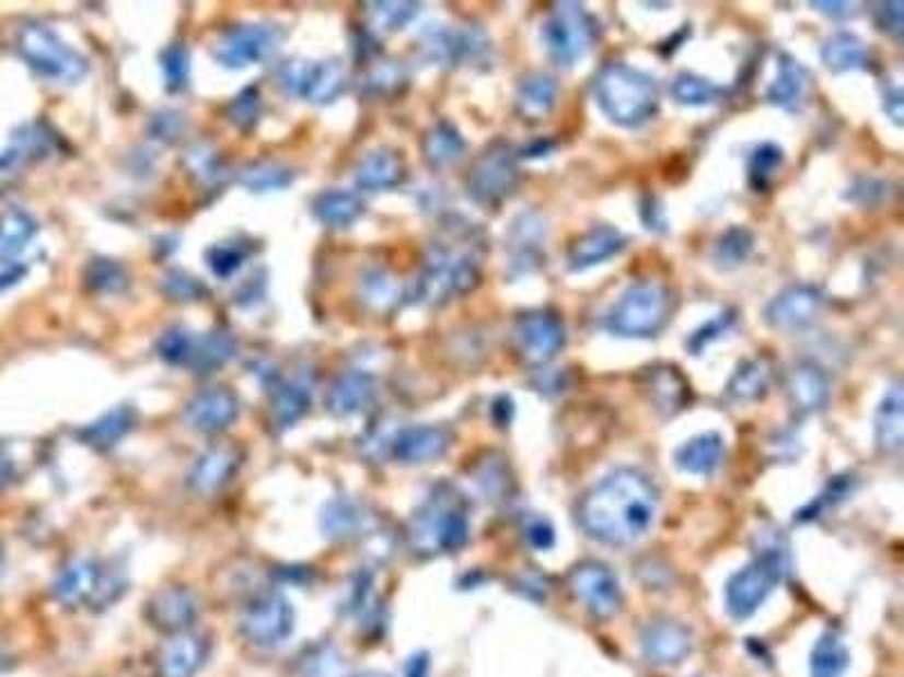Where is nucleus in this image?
I'll return each instance as SVG.
<instances>
[{"mask_svg": "<svg viewBox=\"0 0 904 677\" xmlns=\"http://www.w3.org/2000/svg\"><path fill=\"white\" fill-rule=\"evenodd\" d=\"M3 562H5V560H3V551H0V572H3Z\"/></svg>", "mask_w": 904, "mask_h": 677, "instance_id": "13d9d810", "label": "nucleus"}, {"mask_svg": "<svg viewBox=\"0 0 904 677\" xmlns=\"http://www.w3.org/2000/svg\"><path fill=\"white\" fill-rule=\"evenodd\" d=\"M528 538H530V542H532L536 549H547V547L554 542L552 528H549V524L543 522V520H534V522L528 526Z\"/></svg>", "mask_w": 904, "mask_h": 677, "instance_id": "3c124183", "label": "nucleus"}, {"mask_svg": "<svg viewBox=\"0 0 904 677\" xmlns=\"http://www.w3.org/2000/svg\"><path fill=\"white\" fill-rule=\"evenodd\" d=\"M719 93H721V91H719L715 84H710V82H706V80H702V78L687 75V73L679 75V78L674 80V86H672V95H674L681 104H689V106L710 104V102H715V100L719 97Z\"/></svg>", "mask_w": 904, "mask_h": 677, "instance_id": "79ce46f5", "label": "nucleus"}, {"mask_svg": "<svg viewBox=\"0 0 904 677\" xmlns=\"http://www.w3.org/2000/svg\"><path fill=\"white\" fill-rule=\"evenodd\" d=\"M146 617L157 630L179 634L190 630L199 619V603L186 587H163L150 598Z\"/></svg>", "mask_w": 904, "mask_h": 677, "instance_id": "4468645a", "label": "nucleus"}, {"mask_svg": "<svg viewBox=\"0 0 904 677\" xmlns=\"http://www.w3.org/2000/svg\"><path fill=\"white\" fill-rule=\"evenodd\" d=\"M208 655H211L208 637L190 630L172 634L157 657L159 677H195L206 666Z\"/></svg>", "mask_w": 904, "mask_h": 677, "instance_id": "dca6fc26", "label": "nucleus"}, {"mask_svg": "<svg viewBox=\"0 0 904 677\" xmlns=\"http://www.w3.org/2000/svg\"><path fill=\"white\" fill-rule=\"evenodd\" d=\"M642 653L651 664H679L689 653V632L674 621H656L642 630Z\"/></svg>", "mask_w": 904, "mask_h": 677, "instance_id": "f3484780", "label": "nucleus"}, {"mask_svg": "<svg viewBox=\"0 0 904 677\" xmlns=\"http://www.w3.org/2000/svg\"><path fill=\"white\" fill-rule=\"evenodd\" d=\"M823 63L834 70V73H844V70H855V68H868L871 63V55H868L866 46L853 37V34H832L825 42L821 50Z\"/></svg>", "mask_w": 904, "mask_h": 677, "instance_id": "cd10ccee", "label": "nucleus"}, {"mask_svg": "<svg viewBox=\"0 0 904 677\" xmlns=\"http://www.w3.org/2000/svg\"><path fill=\"white\" fill-rule=\"evenodd\" d=\"M450 447V434L443 427H409L403 430L392 445L394 458L401 463H428L445 454Z\"/></svg>", "mask_w": 904, "mask_h": 677, "instance_id": "6ab92c4d", "label": "nucleus"}, {"mask_svg": "<svg viewBox=\"0 0 904 677\" xmlns=\"http://www.w3.org/2000/svg\"><path fill=\"white\" fill-rule=\"evenodd\" d=\"M428 675V657L414 655L407 664V677H426Z\"/></svg>", "mask_w": 904, "mask_h": 677, "instance_id": "5fc2aeb1", "label": "nucleus"}, {"mask_svg": "<svg viewBox=\"0 0 904 677\" xmlns=\"http://www.w3.org/2000/svg\"><path fill=\"white\" fill-rule=\"evenodd\" d=\"M371 396V380L364 375H346L339 384H335L331 394V409L335 413H354L362 409V405Z\"/></svg>", "mask_w": 904, "mask_h": 677, "instance_id": "4c0bfd02", "label": "nucleus"}, {"mask_svg": "<svg viewBox=\"0 0 904 677\" xmlns=\"http://www.w3.org/2000/svg\"><path fill=\"white\" fill-rule=\"evenodd\" d=\"M886 114L893 118V122H902V93L895 89L891 95H886Z\"/></svg>", "mask_w": 904, "mask_h": 677, "instance_id": "603ef678", "label": "nucleus"}, {"mask_svg": "<svg viewBox=\"0 0 904 677\" xmlns=\"http://www.w3.org/2000/svg\"><path fill=\"white\" fill-rule=\"evenodd\" d=\"M850 664L848 649L839 634L825 632L812 651L810 673L812 677H844Z\"/></svg>", "mask_w": 904, "mask_h": 677, "instance_id": "c756f323", "label": "nucleus"}, {"mask_svg": "<svg viewBox=\"0 0 904 677\" xmlns=\"http://www.w3.org/2000/svg\"><path fill=\"white\" fill-rule=\"evenodd\" d=\"M34 231H37L34 220L21 210H12L5 218H0V258H12L23 252Z\"/></svg>", "mask_w": 904, "mask_h": 677, "instance_id": "72a5a7b5", "label": "nucleus"}, {"mask_svg": "<svg viewBox=\"0 0 904 677\" xmlns=\"http://www.w3.org/2000/svg\"><path fill=\"white\" fill-rule=\"evenodd\" d=\"M12 479H14V463L5 454H0V488H5Z\"/></svg>", "mask_w": 904, "mask_h": 677, "instance_id": "6e6d98bb", "label": "nucleus"}, {"mask_svg": "<svg viewBox=\"0 0 904 677\" xmlns=\"http://www.w3.org/2000/svg\"><path fill=\"white\" fill-rule=\"evenodd\" d=\"M515 335H518V346H520V352H523V358L536 366L554 360L556 352H559L566 343V330H564L561 318L547 310H538V312H530V314L520 316L518 326H515Z\"/></svg>", "mask_w": 904, "mask_h": 677, "instance_id": "ddd939ff", "label": "nucleus"}, {"mask_svg": "<svg viewBox=\"0 0 904 677\" xmlns=\"http://www.w3.org/2000/svg\"><path fill=\"white\" fill-rule=\"evenodd\" d=\"M380 8H385V10H380V14L385 16V25L390 27V30H396V27H401L403 23H407L414 14H416V8L414 5H407V3H394V5H380Z\"/></svg>", "mask_w": 904, "mask_h": 677, "instance_id": "8fccbe9b", "label": "nucleus"}, {"mask_svg": "<svg viewBox=\"0 0 904 677\" xmlns=\"http://www.w3.org/2000/svg\"><path fill=\"white\" fill-rule=\"evenodd\" d=\"M360 215V201L349 192H326L317 199V218L328 226H349Z\"/></svg>", "mask_w": 904, "mask_h": 677, "instance_id": "58836bf2", "label": "nucleus"}, {"mask_svg": "<svg viewBox=\"0 0 904 677\" xmlns=\"http://www.w3.org/2000/svg\"><path fill=\"white\" fill-rule=\"evenodd\" d=\"M89 282L93 284V288L107 292V290H120L125 284V278H123V271L116 265H112L107 260H100L91 267Z\"/></svg>", "mask_w": 904, "mask_h": 677, "instance_id": "a18cd8bd", "label": "nucleus"}, {"mask_svg": "<svg viewBox=\"0 0 904 677\" xmlns=\"http://www.w3.org/2000/svg\"><path fill=\"white\" fill-rule=\"evenodd\" d=\"M878 25L880 30L893 34V37H900L902 34V3H884L878 10Z\"/></svg>", "mask_w": 904, "mask_h": 677, "instance_id": "09e8293b", "label": "nucleus"}, {"mask_svg": "<svg viewBox=\"0 0 904 677\" xmlns=\"http://www.w3.org/2000/svg\"><path fill=\"white\" fill-rule=\"evenodd\" d=\"M556 95H559V86H556V82L549 75L532 73L523 78V82L518 86V114L523 116V120L536 122L554 109Z\"/></svg>", "mask_w": 904, "mask_h": 677, "instance_id": "5701e85b", "label": "nucleus"}, {"mask_svg": "<svg viewBox=\"0 0 904 677\" xmlns=\"http://www.w3.org/2000/svg\"><path fill=\"white\" fill-rule=\"evenodd\" d=\"M341 668L344 662L339 653L328 644L312 646L301 657V677H339Z\"/></svg>", "mask_w": 904, "mask_h": 677, "instance_id": "a19ab883", "label": "nucleus"}, {"mask_svg": "<svg viewBox=\"0 0 904 677\" xmlns=\"http://www.w3.org/2000/svg\"><path fill=\"white\" fill-rule=\"evenodd\" d=\"M358 677H387V675H382V673H362V675H358Z\"/></svg>", "mask_w": 904, "mask_h": 677, "instance_id": "4d7b16f0", "label": "nucleus"}, {"mask_svg": "<svg viewBox=\"0 0 904 677\" xmlns=\"http://www.w3.org/2000/svg\"><path fill=\"white\" fill-rule=\"evenodd\" d=\"M520 182L515 156L505 142H496L475 163L468 176V192L484 206H500L509 199Z\"/></svg>", "mask_w": 904, "mask_h": 677, "instance_id": "9b49d317", "label": "nucleus"}, {"mask_svg": "<svg viewBox=\"0 0 904 677\" xmlns=\"http://www.w3.org/2000/svg\"><path fill=\"white\" fill-rule=\"evenodd\" d=\"M812 8L821 10L827 16H848L853 12L848 3H812Z\"/></svg>", "mask_w": 904, "mask_h": 677, "instance_id": "864d4df0", "label": "nucleus"}, {"mask_svg": "<svg viewBox=\"0 0 904 677\" xmlns=\"http://www.w3.org/2000/svg\"><path fill=\"white\" fill-rule=\"evenodd\" d=\"M484 240L479 231L464 224L460 244H439L421 280V296L430 303H443L452 296L471 292L479 282Z\"/></svg>", "mask_w": 904, "mask_h": 677, "instance_id": "7ed1b4c3", "label": "nucleus"}, {"mask_svg": "<svg viewBox=\"0 0 904 677\" xmlns=\"http://www.w3.org/2000/svg\"><path fill=\"white\" fill-rule=\"evenodd\" d=\"M769 386V369L762 362H749L740 366L728 384V394L735 400H760L767 394Z\"/></svg>", "mask_w": 904, "mask_h": 677, "instance_id": "c9c22d12", "label": "nucleus"}, {"mask_svg": "<svg viewBox=\"0 0 904 677\" xmlns=\"http://www.w3.org/2000/svg\"><path fill=\"white\" fill-rule=\"evenodd\" d=\"M308 407V396L305 390L301 388H286L281 396H278L274 411H276V420L281 427H288L292 422H297Z\"/></svg>", "mask_w": 904, "mask_h": 677, "instance_id": "c03bdc74", "label": "nucleus"}, {"mask_svg": "<svg viewBox=\"0 0 904 677\" xmlns=\"http://www.w3.org/2000/svg\"><path fill=\"white\" fill-rule=\"evenodd\" d=\"M670 314L672 294L656 282H640L613 305L606 328L619 337H653L665 328Z\"/></svg>", "mask_w": 904, "mask_h": 677, "instance_id": "423d86ee", "label": "nucleus"}, {"mask_svg": "<svg viewBox=\"0 0 904 677\" xmlns=\"http://www.w3.org/2000/svg\"><path fill=\"white\" fill-rule=\"evenodd\" d=\"M237 416V405L229 390H208V394L197 396L188 411L186 418L190 422L193 430L204 432V434H218L235 420Z\"/></svg>", "mask_w": 904, "mask_h": 677, "instance_id": "aec40b11", "label": "nucleus"}, {"mask_svg": "<svg viewBox=\"0 0 904 677\" xmlns=\"http://www.w3.org/2000/svg\"><path fill=\"white\" fill-rule=\"evenodd\" d=\"M568 585L590 615H595L600 619L617 615L622 605V590L617 576L606 564L593 560L577 564L570 572Z\"/></svg>", "mask_w": 904, "mask_h": 677, "instance_id": "f8f14e48", "label": "nucleus"}, {"mask_svg": "<svg viewBox=\"0 0 904 677\" xmlns=\"http://www.w3.org/2000/svg\"><path fill=\"white\" fill-rule=\"evenodd\" d=\"M541 37L556 63L572 66L593 48V42L598 37V23L581 5L564 3L549 14Z\"/></svg>", "mask_w": 904, "mask_h": 677, "instance_id": "1a4fd4ad", "label": "nucleus"}, {"mask_svg": "<svg viewBox=\"0 0 904 677\" xmlns=\"http://www.w3.org/2000/svg\"><path fill=\"white\" fill-rule=\"evenodd\" d=\"M651 398L658 405V409H665V411H676L683 407L685 398H687V382L681 377V373L676 369H656L651 373Z\"/></svg>", "mask_w": 904, "mask_h": 677, "instance_id": "473e14b6", "label": "nucleus"}, {"mask_svg": "<svg viewBox=\"0 0 904 677\" xmlns=\"http://www.w3.org/2000/svg\"><path fill=\"white\" fill-rule=\"evenodd\" d=\"M19 44L30 66L46 78L73 82L84 75L86 61L71 48H66L48 27H25Z\"/></svg>", "mask_w": 904, "mask_h": 677, "instance_id": "9d476101", "label": "nucleus"}, {"mask_svg": "<svg viewBox=\"0 0 904 677\" xmlns=\"http://www.w3.org/2000/svg\"><path fill=\"white\" fill-rule=\"evenodd\" d=\"M364 524L367 515L362 509L354 502H346V499L328 504L322 515V528L331 540H351L364 530Z\"/></svg>", "mask_w": 904, "mask_h": 677, "instance_id": "c85d7f7f", "label": "nucleus"}, {"mask_svg": "<svg viewBox=\"0 0 904 677\" xmlns=\"http://www.w3.org/2000/svg\"><path fill=\"white\" fill-rule=\"evenodd\" d=\"M595 100L613 122L640 127L658 112V86L627 63H609L595 78Z\"/></svg>", "mask_w": 904, "mask_h": 677, "instance_id": "20e7f679", "label": "nucleus"}, {"mask_svg": "<svg viewBox=\"0 0 904 677\" xmlns=\"http://www.w3.org/2000/svg\"><path fill=\"white\" fill-rule=\"evenodd\" d=\"M294 608L281 592H265L245 603L237 628L245 641L258 649H276L294 632Z\"/></svg>", "mask_w": 904, "mask_h": 677, "instance_id": "6e6552de", "label": "nucleus"}, {"mask_svg": "<svg viewBox=\"0 0 904 677\" xmlns=\"http://www.w3.org/2000/svg\"><path fill=\"white\" fill-rule=\"evenodd\" d=\"M783 163V152L776 145H762L755 150L751 165H749V176H751V184L753 188L762 190L772 182V176L776 174V170Z\"/></svg>", "mask_w": 904, "mask_h": 677, "instance_id": "37998d69", "label": "nucleus"}, {"mask_svg": "<svg viewBox=\"0 0 904 677\" xmlns=\"http://www.w3.org/2000/svg\"><path fill=\"white\" fill-rule=\"evenodd\" d=\"M753 252V235L746 229H730L728 233H723L715 246V262L721 269H733L738 265H742L749 254Z\"/></svg>", "mask_w": 904, "mask_h": 677, "instance_id": "ea45409f", "label": "nucleus"}, {"mask_svg": "<svg viewBox=\"0 0 904 677\" xmlns=\"http://www.w3.org/2000/svg\"><path fill=\"white\" fill-rule=\"evenodd\" d=\"M876 439L878 447L886 454H895L904 441V398L902 386L895 384L886 394L878 418H876Z\"/></svg>", "mask_w": 904, "mask_h": 677, "instance_id": "a878e982", "label": "nucleus"}, {"mask_svg": "<svg viewBox=\"0 0 904 677\" xmlns=\"http://www.w3.org/2000/svg\"><path fill=\"white\" fill-rule=\"evenodd\" d=\"M131 424H134V411L116 409L104 416L102 420H97L95 424L86 427V430L82 432V439L97 450H109L131 430Z\"/></svg>", "mask_w": 904, "mask_h": 677, "instance_id": "2f4dec72", "label": "nucleus"}, {"mask_svg": "<svg viewBox=\"0 0 904 677\" xmlns=\"http://www.w3.org/2000/svg\"><path fill=\"white\" fill-rule=\"evenodd\" d=\"M271 34L265 27H240L231 32L227 42L222 44L220 59L227 66H245L252 63L260 57H265L271 50Z\"/></svg>", "mask_w": 904, "mask_h": 677, "instance_id": "b1692460", "label": "nucleus"}, {"mask_svg": "<svg viewBox=\"0 0 904 677\" xmlns=\"http://www.w3.org/2000/svg\"><path fill=\"white\" fill-rule=\"evenodd\" d=\"M240 466V456L229 447L208 450L190 472V483L197 492L208 494L227 486Z\"/></svg>", "mask_w": 904, "mask_h": 677, "instance_id": "4be33fe9", "label": "nucleus"}, {"mask_svg": "<svg viewBox=\"0 0 904 677\" xmlns=\"http://www.w3.org/2000/svg\"><path fill=\"white\" fill-rule=\"evenodd\" d=\"M624 246H627V237H624L617 229H611V226L593 229L586 235H581L579 240H575V244L570 246L568 267L570 271H583L588 267L602 265L604 260L622 254Z\"/></svg>", "mask_w": 904, "mask_h": 677, "instance_id": "a211bd4d", "label": "nucleus"}, {"mask_svg": "<svg viewBox=\"0 0 904 677\" xmlns=\"http://www.w3.org/2000/svg\"><path fill=\"white\" fill-rule=\"evenodd\" d=\"M723 458V441L719 434H702L687 441L676 452V466L683 472L708 477L712 475Z\"/></svg>", "mask_w": 904, "mask_h": 677, "instance_id": "393cba45", "label": "nucleus"}, {"mask_svg": "<svg viewBox=\"0 0 904 677\" xmlns=\"http://www.w3.org/2000/svg\"><path fill=\"white\" fill-rule=\"evenodd\" d=\"M125 592V576L118 567H109L97 558H76L55 579L53 594L63 608L95 610L109 608Z\"/></svg>", "mask_w": 904, "mask_h": 677, "instance_id": "39448f33", "label": "nucleus"}, {"mask_svg": "<svg viewBox=\"0 0 904 677\" xmlns=\"http://www.w3.org/2000/svg\"><path fill=\"white\" fill-rule=\"evenodd\" d=\"M513 233H511V248H513V256L515 262H538V254H541V240L545 235V226L541 220L534 222L532 215H523L520 222L513 224Z\"/></svg>", "mask_w": 904, "mask_h": 677, "instance_id": "e433bc0d", "label": "nucleus"}, {"mask_svg": "<svg viewBox=\"0 0 904 677\" xmlns=\"http://www.w3.org/2000/svg\"><path fill=\"white\" fill-rule=\"evenodd\" d=\"M783 551L772 549L757 556L751 564L728 581L726 585V608L735 619L751 617L760 605L772 596L785 576Z\"/></svg>", "mask_w": 904, "mask_h": 677, "instance_id": "0eeeda50", "label": "nucleus"}, {"mask_svg": "<svg viewBox=\"0 0 904 677\" xmlns=\"http://www.w3.org/2000/svg\"><path fill=\"white\" fill-rule=\"evenodd\" d=\"M403 176V165L392 152H373L364 159L358 172V184L362 188H390L396 186Z\"/></svg>", "mask_w": 904, "mask_h": 677, "instance_id": "7c9ffc66", "label": "nucleus"}, {"mask_svg": "<svg viewBox=\"0 0 904 677\" xmlns=\"http://www.w3.org/2000/svg\"><path fill=\"white\" fill-rule=\"evenodd\" d=\"M810 89V75L808 70L791 57L780 59L778 78L769 89V100L780 106V109H798L803 104L806 93Z\"/></svg>", "mask_w": 904, "mask_h": 677, "instance_id": "bb28decb", "label": "nucleus"}, {"mask_svg": "<svg viewBox=\"0 0 904 677\" xmlns=\"http://www.w3.org/2000/svg\"><path fill=\"white\" fill-rule=\"evenodd\" d=\"M424 152H426L428 163L445 165V163L460 159V154L464 152V140L450 125L441 122L428 133Z\"/></svg>", "mask_w": 904, "mask_h": 677, "instance_id": "f704fd0d", "label": "nucleus"}, {"mask_svg": "<svg viewBox=\"0 0 904 677\" xmlns=\"http://www.w3.org/2000/svg\"><path fill=\"white\" fill-rule=\"evenodd\" d=\"M161 354L170 362H184L186 358H190V339L182 332H170L161 341Z\"/></svg>", "mask_w": 904, "mask_h": 677, "instance_id": "de8ad7c7", "label": "nucleus"}, {"mask_svg": "<svg viewBox=\"0 0 904 677\" xmlns=\"http://www.w3.org/2000/svg\"><path fill=\"white\" fill-rule=\"evenodd\" d=\"M730 324H733V316L730 314H721L719 318H715V320H710L708 326H704L702 330H697L692 335V339L687 341V346H689V350L697 354L704 346H708L712 339H717Z\"/></svg>", "mask_w": 904, "mask_h": 677, "instance_id": "49530a36", "label": "nucleus"}, {"mask_svg": "<svg viewBox=\"0 0 904 677\" xmlns=\"http://www.w3.org/2000/svg\"><path fill=\"white\" fill-rule=\"evenodd\" d=\"M468 533L471 522L466 502L452 488L441 486L414 513L409 524V545L421 556L452 553L468 542Z\"/></svg>", "mask_w": 904, "mask_h": 677, "instance_id": "f03ea898", "label": "nucleus"}, {"mask_svg": "<svg viewBox=\"0 0 904 677\" xmlns=\"http://www.w3.org/2000/svg\"><path fill=\"white\" fill-rule=\"evenodd\" d=\"M823 305V299L819 290L808 288V284H796V288L785 290L778 294L764 316H767V324L776 330L783 332H796L803 330L810 324H814V318L819 316Z\"/></svg>", "mask_w": 904, "mask_h": 677, "instance_id": "2eb2a0df", "label": "nucleus"}, {"mask_svg": "<svg viewBox=\"0 0 904 677\" xmlns=\"http://www.w3.org/2000/svg\"><path fill=\"white\" fill-rule=\"evenodd\" d=\"M658 490L638 470L622 468L590 488L579 504V524L606 545H634L656 522Z\"/></svg>", "mask_w": 904, "mask_h": 677, "instance_id": "f257e3e1", "label": "nucleus"}, {"mask_svg": "<svg viewBox=\"0 0 904 677\" xmlns=\"http://www.w3.org/2000/svg\"><path fill=\"white\" fill-rule=\"evenodd\" d=\"M787 394L793 409L812 413L823 409L830 398V384L825 373L814 364H798L787 377Z\"/></svg>", "mask_w": 904, "mask_h": 677, "instance_id": "412c9836", "label": "nucleus"}]
</instances>
